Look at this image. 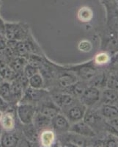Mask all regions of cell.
Instances as JSON below:
<instances>
[{
	"mask_svg": "<svg viewBox=\"0 0 118 147\" xmlns=\"http://www.w3.org/2000/svg\"><path fill=\"white\" fill-rule=\"evenodd\" d=\"M5 35L7 40H24L30 35L29 26L22 23H5Z\"/></svg>",
	"mask_w": 118,
	"mask_h": 147,
	"instance_id": "6da1fadb",
	"label": "cell"
},
{
	"mask_svg": "<svg viewBox=\"0 0 118 147\" xmlns=\"http://www.w3.org/2000/svg\"><path fill=\"white\" fill-rule=\"evenodd\" d=\"M83 121L95 131V133L103 129L106 130V120L102 117L99 111L95 109H86Z\"/></svg>",
	"mask_w": 118,
	"mask_h": 147,
	"instance_id": "7a4b0ae2",
	"label": "cell"
},
{
	"mask_svg": "<svg viewBox=\"0 0 118 147\" xmlns=\"http://www.w3.org/2000/svg\"><path fill=\"white\" fill-rule=\"evenodd\" d=\"M60 140L62 144H68L71 146H86L91 144L90 138L82 136L78 134L72 132H67L62 134H59Z\"/></svg>",
	"mask_w": 118,
	"mask_h": 147,
	"instance_id": "3957f363",
	"label": "cell"
},
{
	"mask_svg": "<svg viewBox=\"0 0 118 147\" xmlns=\"http://www.w3.org/2000/svg\"><path fill=\"white\" fill-rule=\"evenodd\" d=\"M16 112L22 124L24 125L32 124L34 116L37 112L36 107L34 104L21 103L17 107Z\"/></svg>",
	"mask_w": 118,
	"mask_h": 147,
	"instance_id": "277c9868",
	"label": "cell"
},
{
	"mask_svg": "<svg viewBox=\"0 0 118 147\" xmlns=\"http://www.w3.org/2000/svg\"><path fill=\"white\" fill-rule=\"evenodd\" d=\"M48 96V92L42 88H33L27 87L24 90L23 97L21 99V103H31L38 102Z\"/></svg>",
	"mask_w": 118,
	"mask_h": 147,
	"instance_id": "5b68a950",
	"label": "cell"
},
{
	"mask_svg": "<svg viewBox=\"0 0 118 147\" xmlns=\"http://www.w3.org/2000/svg\"><path fill=\"white\" fill-rule=\"evenodd\" d=\"M101 98V91L97 88L89 85L82 96L79 97V101L86 107H91L98 103Z\"/></svg>",
	"mask_w": 118,
	"mask_h": 147,
	"instance_id": "8992f818",
	"label": "cell"
},
{
	"mask_svg": "<svg viewBox=\"0 0 118 147\" xmlns=\"http://www.w3.org/2000/svg\"><path fill=\"white\" fill-rule=\"evenodd\" d=\"M86 107L78 101L73 105L64 111L65 116L70 123H76L83 120L84 114L86 113Z\"/></svg>",
	"mask_w": 118,
	"mask_h": 147,
	"instance_id": "52a82bcc",
	"label": "cell"
},
{
	"mask_svg": "<svg viewBox=\"0 0 118 147\" xmlns=\"http://www.w3.org/2000/svg\"><path fill=\"white\" fill-rule=\"evenodd\" d=\"M66 70L72 71L75 74H76V75L83 79L82 80L85 81L90 80L98 73L95 67L94 66V65H93L91 62L77 65V66L70 68V69H66Z\"/></svg>",
	"mask_w": 118,
	"mask_h": 147,
	"instance_id": "ba28073f",
	"label": "cell"
},
{
	"mask_svg": "<svg viewBox=\"0 0 118 147\" xmlns=\"http://www.w3.org/2000/svg\"><path fill=\"white\" fill-rule=\"evenodd\" d=\"M52 99L60 110H63L64 111L78 102V99L64 92L53 94Z\"/></svg>",
	"mask_w": 118,
	"mask_h": 147,
	"instance_id": "9c48e42d",
	"label": "cell"
},
{
	"mask_svg": "<svg viewBox=\"0 0 118 147\" xmlns=\"http://www.w3.org/2000/svg\"><path fill=\"white\" fill-rule=\"evenodd\" d=\"M38 111L40 113L51 119L54 117L56 115L61 113L60 107L52 101V99H49L48 96L42 100V103Z\"/></svg>",
	"mask_w": 118,
	"mask_h": 147,
	"instance_id": "30bf717a",
	"label": "cell"
},
{
	"mask_svg": "<svg viewBox=\"0 0 118 147\" xmlns=\"http://www.w3.org/2000/svg\"><path fill=\"white\" fill-rule=\"evenodd\" d=\"M51 126L55 132L58 134H62L69 131L70 123L65 115L60 113L52 118L51 120Z\"/></svg>",
	"mask_w": 118,
	"mask_h": 147,
	"instance_id": "8fae6325",
	"label": "cell"
},
{
	"mask_svg": "<svg viewBox=\"0 0 118 147\" xmlns=\"http://www.w3.org/2000/svg\"><path fill=\"white\" fill-rule=\"evenodd\" d=\"M69 132H74V133L78 134V135H81V136L86 138H93L96 136V133L95 131L83 120L79 121L76 123H73V124L70 125Z\"/></svg>",
	"mask_w": 118,
	"mask_h": 147,
	"instance_id": "7c38bea8",
	"label": "cell"
},
{
	"mask_svg": "<svg viewBox=\"0 0 118 147\" xmlns=\"http://www.w3.org/2000/svg\"><path fill=\"white\" fill-rule=\"evenodd\" d=\"M21 138L18 136L17 132H12V130L6 131L1 135L0 144L4 147L17 146L19 144Z\"/></svg>",
	"mask_w": 118,
	"mask_h": 147,
	"instance_id": "4fadbf2b",
	"label": "cell"
},
{
	"mask_svg": "<svg viewBox=\"0 0 118 147\" xmlns=\"http://www.w3.org/2000/svg\"><path fill=\"white\" fill-rule=\"evenodd\" d=\"M56 80H57V86H59L62 89H65L78 81V77L74 73L60 72L57 74Z\"/></svg>",
	"mask_w": 118,
	"mask_h": 147,
	"instance_id": "5bb4252c",
	"label": "cell"
},
{
	"mask_svg": "<svg viewBox=\"0 0 118 147\" xmlns=\"http://www.w3.org/2000/svg\"><path fill=\"white\" fill-rule=\"evenodd\" d=\"M88 85V82H86V81L78 80L75 83H73V85H70L69 87L66 88L65 89H62V90H63L62 92L70 94V95L73 96V97H75V98L78 99Z\"/></svg>",
	"mask_w": 118,
	"mask_h": 147,
	"instance_id": "9a60e30c",
	"label": "cell"
},
{
	"mask_svg": "<svg viewBox=\"0 0 118 147\" xmlns=\"http://www.w3.org/2000/svg\"><path fill=\"white\" fill-rule=\"evenodd\" d=\"M99 113L106 121L117 119V107L115 105L102 104Z\"/></svg>",
	"mask_w": 118,
	"mask_h": 147,
	"instance_id": "2e32d148",
	"label": "cell"
},
{
	"mask_svg": "<svg viewBox=\"0 0 118 147\" xmlns=\"http://www.w3.org/2000/svg\"><path fill=\"white\" fill-rule=\"evenodd\" d=\"M51 120L52 119L40 113L39 111H38L35 113V116H34L32 124L35 126V128L37 129V130L39 132L40 130L46 129L48 127H50Z\"/></svg>",
	"mask_w": 118,
	"mask_h": 147,
	"instance_id": "e0dca14e",
	"label": "cell"
},
{
	"mask_svg": "<svg viewBox=\"0 0 118 147\" xmlns=\"http://www.w3.org/2000/svg\"><path fill=\"white\" fill-rule=\"evenodd\" d=\"M17 74H18L15 73L7 63L0 60V76L4 79V80L11 82L15 80Z\"/></svg>",
	"mask_w": 118,
	"mask_h": 147,
	"instance_id": "ac0fdd59",
	"label": "cell"
},
{
	"mask_svg": "<svg viewBox=\"0 0 118 147\" xmlns=\"http://www.w3.org/2000/svg\"><path fill=\"white\" fill-rule=\"evenodd\" d=\"M10 88H11L13 99V103H18L22 99L25 89L23 88L20 82L17 81L15 79L10 82Z\"/></svg>",
	"mask_w": 118,
	"mask_h": 147,
	"instance_id": "d6986e66",
	"label": "cell"
},
{
	"mask_svg": "<svg viewBox=\"0 0 118 147\" xmlns=\"http://www.w3.org/2000/svg\"><path fill=\"white\" fill-rule=\"evenodd\" d=\"M100 101L102 104L115 105L117 102V91L115 89H106L101 93Z\"/></svg>",
	"mask_w": 118,
	"mask_h": 147,
	"instance_id": "ffe728a7",
	"label": "cell"
},
{
	"mask_svg": "<svg viewBox=\"0 0 118 147\" xmlns=\"http://www.w3.org/2000/svg\"><path fill=\"white\" fill-rule=\"evenodd\" d=\"M0 125L6 131L13 129L15 125V121L11 112H5L3 115H1Z\"/></svg>",
	"mask_w": 118,
	"mask_h": 147,
	"instance_id": "44dd1931",
	"label": "cell"
},
{
	"mask_svg": "<svg viewBox=\"0 0 118 147\" xmlns=\"http://www.w3.org/2000/svg\"><path fill=\"white\" fill-rule=\"evenodd\" d=\"M27 64V57H21V56H15L11 62L9 63L13 70L16 74L22 73L25 65Z\"/></svg>",
	"mask_w": 118,
	"mask_h": 147,
	"instance_id": "7402d4cb",
	"label": "cell"
},
{
	"mask_svg": "<svg viewBox=\"0 0 118 147\" xmlns=\"http://www.w3.org/2000/svg\"><path fill=\"white\" fill-rule=\"evenodd\" d=\"M0 96L8 103H13V99L12 96L10 83L7 81H4L0 86Z\"/></svg>",
	"mask_w": 118,
	"mask_h": 147,
	"instance_id": "603a6c76",
	"label": "cell"
},
{
	"mask_svg": "<svg viewBox=\"0 0 118 147\" xmlns=\"http://www.w3.org/2000/svg\"><path fill=\"white\" fill-rule=\"evenodd\" d=\"M23 132L24 134L27 139H28L30 141L35 142L39 139L38 131L37 130L33 124H26L23 129Z\"/></svg>",
	"mask_w": 118,
	"mask_h": 147,
	"instance_id": "cb8c5ba5",
	"label": "cell"
},
{
	"mask_svg": "<svg viewBox=\"0 0 118 147\" xmlns=\"http://www.w3.org/2000/svg\"><path fill=\"white\" fill-rule=\"evenodd\" d=\"M40 144L43 146H51L54 144L55 140L54 133L53 131L44 130L39 136Z\"/></svg>",
	"mask_w": 118,
	"mask_h": 147,
	"instance_id": "d4e9b609",
	"label": "cell"
},
{
	"mask_svg": "<svg viewBox=\"0 0 118 147\" xmlns=\"http://www.w3.org/2000/svg\"><path fill=\"white\" fill-rule=\"evenodd\" d=\"M44 80L41 74L37 73L29 78V86L33 88H43Z\"/></svg>",
	"mask_w": 118,
	"mask_h": 147,
	"instance_id": "484cf974",
	"label": "cell"
},
{
	"mask_svg": "<svg viewBox=\"0 0 118 147\" xmlns=\"http://www.w3.org/2000/svg\"><path fill=\"white\" fill-rule=\"evenodd\" d=\"M27 63L36 67L38 69L43 65L45 60L40 55H37V54H30L27 57Z\"/></svg>",
	"mask_w": 118,
	"mask_h": 147,
	"instance_id": "4316f807",
	"label": "cell"
},
{
	"mask_svg": "<svg viewBox=\"0 0 118 147\" xmlns=\"http://www.w3.org/2000/svg\"><path fill=\"white\" fill-rule=\"evenodd\" d=\"M78 16L81 22H90L93 18V11L88 7H81L78 10Z\"/></svg>",
	"mask_w": 118,
	"mask_h": 147,
	"instance_id": "83f0119b",
	"label": "cell"
},
{
	"mask_svg": "<svg viewBox=\"0 0 118 147\" xmlns=\"http://www.w3.org/2000/svg\"><path fill=\"white\" fill-rule=\"evenodd\" d=\"M107 86L108 88L117 90V75L114 74H110L109 77H107Z\"/></svg>",
	"mask_w": 118,
	"mask_h": 147,
	"instance_id": "f1b7e54d",
	"label": "cell"
},
{
	"mask_svg": "<svg viewBox=\"0 0 118 147\" xmlns=\"http://www.w3.org/2000/svg\"><path fill=\"white\" fill-rule=\"evenodd\" d=\"M110 60V57L107 53L102 52V53L98 54L95 58V62L98 65H104L108 63Z\"/></svg>",
	"mask_w": 118,
	"mask_h": 147,
	"instance_id": "f546056e",
	"label": "cell"
},
{
	"mask_svg": "<svg viewBox=\"0 0 118 147\" xmlns=\"http://www.w3.org/2000/svg\"><path fill=\"white\" fill-rule=\"evenodd\" d=\"M23 73L24 74V75L26 77L30 78V77L33 76L35 74L39 73V69L38 68H36V67L33 66V65H31L27 63L25 65V67H24V69H23Z\"/></svg>",
	"mask_w": 118,
	"mask_h": 147,
	"instance_id": "4dcf8cb0",
	"label": "cell"
},
{
	"mask_svg": "<svg viewBox=\"0 0 118 147\" xmlns=\"http://www.w3.org/2000/svg\"><path fill=\"white\" fill-rule=\"evenodd\" d=\"M103 141H104L105 146H117V139L111 134L107 136Z\"/></svg>",
	"mask_w": 118,
	"mask_h": 147,
	"instance_id": "1f68e13d",
	"label": "cell"
},
{
	"mask_svg": "<svg viewBox=\"0 0 118 147\" xmlns=\"http://www.w3.org/2000/svg\"><path fill=\"white\" fill-rule=\"evenodd\" d=\"M10 109V103H8V102H7L5 100H4L2 97L0 96V111H1V113L11 112Z\"/></svg>",
	"mask_w": 118,
	"mask_h": 147,
	"instance_id": "d6a6232c",
	"label": "cell"
},
{
	"mask_svg": "<svg viewBox=\"0 0 118 147\" xmlns=\"http://www.w3.org/2000/svg\"><path fill=\"white\" fill-rule=\"evenodd\" d=\"M78 48H79L81 51L87 52L91 50L92 45L90 42L87 41V40H83V41L80 42L79 45H78Z\"/></svg>",
	"mask_w": 118,
	"mask_h": 147,
	"instance_id": "836d02e7",
	"label": "cell"
},
{
	"mask_svg": "<svg viewBox=\"0 0 118 147\" xmlns=\"http://www.w3.org/2000/svg\"><path fill=\"white\" fill-rule=\"evenodd\" d=\"M7 47V39L5 38V36L0 35V50L4 49Z\"/></svg>",
	"mask_w": 118,
	"mask_h": 147,
	"instance_id": "e575fe53",
	"label": "cell"
},
{
	"mask_svg": "<svg viewBox=\"0 0 118 147\" xmlns=\"http://www.w3.org/2000/svg\"><path fill=\"white\" fill-rule=\"evenodd\" d=\"M0 6H1V0H0ZM5 22L0 17V35L5 36Z\"/></svg>",
	"mask_w": 118,
	"mask_h": 147,
	"instance_id": "d590c367",
	"label": "cell"
},
{
	"mask_svg": "<svg viewBox=\"0 0 118 147\" xmlns=\"http://www.w3.org/2000/svg\"><path fill=\"white\" fill-rule=\"evenodd\" d=\"M4 79L2 78V77H1V76H0V86H1V85H2V83H3V82H4Z\"/></svg>",
	"mask_w": 118,
	"mask_h": 147,
	"instance_id": "8d00e7d4",
	"label": "cell"
},
{
	"mask_svg": "<svg viewBox=\"0 0 118 147\" xmlns=\"http://www.w3.org/2000/svg\"><path fill=\"white\" fill-rule=\"evenodd\" d=\"M1 135H2V133H1V129H0V138H1Z\"/></svg>",
	"mask_w": 118,
	"mask_h": 147,
	"instance_id": "74e56055",
	"label": "cell"
},
{
	"mask_svg": "<svg viewBox=\"0 0 118 147\" xmlns=\"http://www.w3.org/2000/svg\"><path fill=\"white\" fill-rule=\"evenodd\" d=\"M1 115H2V113H1V111H0V117H1Z\"/></svg>",
	"mask_w": 118,
	"mask_h": 147,
	"instance_id": "f35d334b",
	"label": "cell"
}]
</instances>
